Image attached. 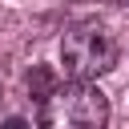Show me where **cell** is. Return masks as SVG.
Segmentation results:
<instances>
[{
  "label": "cell",
  "instance_id": "cell-1",
  "mask_svg": "<svg viewBox=\"0 0 129 129\" xmlns=\"http://www.w3.org/2000/svg\"><path fill=\"white\" fill-rule=\"evenodd\" d=\"M109 97L89 81H64L36 101V129H109Z\"/></svg>",
  "mask_w": 129,
  "mask_h": 129
},
{
  "label": "cell",
  "instance_id": "cell-2",
  "mask_svg": "<svg viewBox=\"0 0 129 129\" xmlns=\"http://www.w3.org/2000/svg\"><path fill=\"white\" fill-rule=\"evenodd\" d=\"M117 60H121V44L101 24H77L60 40V64H64L69 81H89L93 85L97 77L113 73Z\"/></svg>",
  "mask_w": 129,
  "mask_h": 129
},
{
  "label": "cell",
  "instance_id": "cell-3",
  "mask_svg": "<svg viewBox=\"0 0 129 129\" xmlns=\"http://www.w3.org/2000/svg\"><path fill=\"white\" fill-rule=\"evenodd\" d=\"M52 89H56V81H52V73H48V69H32V73H28V93H32L36 101H40V97H48Z\"/></svg>",
  "mask_w": 129,
  "mask_h": 129
},
{
  "label": "cell",
  "instance_id": "cell-4",
  "mask_svg": "<svg viewBox=\"0 0 129 129\" xmlns=\"http://www.w3.org/2000/svg\"><path fill=\"white\" fill-rule=\"evenodd\" d=\"M0 129H32V125H28V121H24V117H8V121H4V125H0Z\"/></svg>",
  "mask_w": 129,
  "mask_h": 129
}]
</instances>
